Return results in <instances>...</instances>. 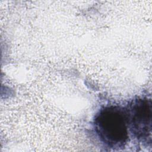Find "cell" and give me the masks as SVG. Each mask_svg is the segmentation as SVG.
Here are the masks:
<instances>
[{
    "label": "cell",
    "mask_w": 152,
    "mask_h": 152,
    "mask_svg": "<svg viewBox=\"0 0 152 152\" xmlns=\"http://www.w3.org/2000/svg\"><path fill=\"white\" fill-rule=\"evenodd\" d=\"M94 127L101 141L108 147H124L129 138L126 108L113 105L102 107L95 116Z\"/></svg>",
    "instance_id": "obj_1"
},
{
    "label": "cell",
    "mask_w": 152,
    "mask_h": 152,
    "mask_svg": "<svg viewBox=\"0 0 152 152\" xmlns=\"http://www.w3.org/2000/svg\"><path fill=\"white\" fill-rule=\"evenodd\" d=\"M128 129L139 140L151 143L152 103L148 97L138 98L126 108Z\"/></svg>",
    "instance_id": "obj_2"
}]
</instances>
